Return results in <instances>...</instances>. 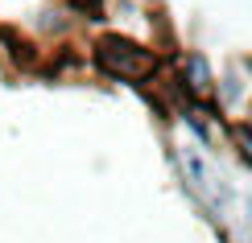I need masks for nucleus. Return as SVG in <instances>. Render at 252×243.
<instances>
[{"label": "nucleus", "instance_id": "obj_1", "mask_svg": "<svg viewBox=\"0 0 252 243\" xmlns=\"http://www.w3.org/2000/svg\"><path fill=\"white\" fill-rule=\"evenodd\" d=\"M95 54H99V66L112 70V75H120V79H145V75L157 66L149 50L128 46V41H120V37H103Z\"/></svg>", "mask_w": 252, "mask_h": 243}, {"label": "nucleus", "instance_id": "obj_2", "mask_svg": "<svg viewBox=\"0 0 252 243\" xmlns=\"http://www.w3.org/2000/svg\"><path fill=\"white\" fill-rule=\"evenodd\" d=\"M178 161H182V169H186V177H190V186H194L198 194L207 198V202H211V206H219V210L227 206V186H223V177L215 173V165L207 161L203 153H198V149H190V144H186V149L178 153Z\"/></svg>", "mask_w": 252, "mask_h": 243}, {"label": "nucleus", "instance_id": "obj_3", "mask_svg": "<svg viewBox=\"0 0 252 243\" xmlns=\"http://www.w3.org/2000/svg\"><path fill=\"white\" fill-rule=\"evenodd\" d=\"M186 82H190V91H211V66H207L203 54H190L186 58Z\"/></svg>", "mask_w": 252, "mask_h": 243}]
</instances>
